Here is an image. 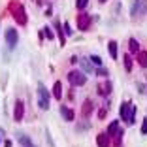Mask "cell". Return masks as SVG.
Returning a JSON list of instances; mask_svg holds the SVG:
<instances>
[{"label":"cell","mask_w":147,"mask_h":147,"mask_svg":"<svg viewBox=\"0 0 147 147\" xmlns=\"http://www.w3.org/2000/svg\"><path fill=\"white\" fill-rule=\"evenodd\" d=\"M109 92H111V83H109V81L100 83V85H98V94L100 96H108Z\"/></svg>","instance_id":"cell-10"},{"label":"cell","mask_w":147,"mask_h":147,"mask_svg":"<svg viewBox=\"0 0 147 147\" xmlns=\"http://www.w3.org/2000/svg\"><path fill=\"white\" fill-rule=\"evenodd\" d=\"M117 132H119V123H117V121H113L111 125L108 126V132H106V134H108L109 138H113V136H117Z\"/></svg>","instance_id":"cell-13"},{"label":"cell","mask_w":147,"mask_h":147,"mask_svg":"<svg viewBox=\"0 0 147 147\" xmlns=\"http://www.w3.org/2000/svg\"><path fill=\"white\" fill-rule=\"evenodd\" d=\"M108 49H109L111 59H117V42H115V40H111V42L108 43Z\"/></svg>","instance_id":"cell-16"},{"label":"cell","mask_w":147,"mask_h":147,"mask_svg":"<svg viewBox=\"0 0 147 147\" xmlns=\"http://www.w3.org/2000/svg\"><path fill=\"white\" fill-rule=\"evenodd\" d=\"M96 145H98V147H109V136L106 134V132L98 134V136H96Z\"/></svg>","instance_id":"cell-9"},{"label":"cell","mask_w":147,"mask_h":147,"mask_svg":"<svg viewBox=\"0 0 147 147\" xmlns=\"http://www.w3.org/2000/svg\"><path fill=\"white\" fill-rule=\"evenodd\" d=\"M23 115H25V104H23L21 100H17L15 102V108H13V121L15 123L23 121Z\"/></svg>","instance_id":"cell-7"},{"label":"cell","mask_w":147,"mask_h":147,"mask_svg":"<svg viewBox=\"0 0 147 147\" xmlns=\"http://www.w3.org/2000/svg\"><path fill=\"white\" fill-rule=\"evenodd\" d=\"M138 11H140V0H136L134 4H132V8H130V15H138Z\"/></svg>","instance_id":"cell-21"},{"label":"cell","mask_w":147,"mask_h":147,"mask_svg":"<svg viewBox=\"0 0 147 147\" xmlns=\"http://www.w3.org/2000/svg\"><path fill=\"white\" fill-rule=\"evenodd\" d=\"M89 61H91L92 64H96V66H100V64H102V59H100L98 55H91V57H89Z\"/></svg>","instance_id":"cell-23"},{"label":"cell","mask_w":147,"mask_h":147,"mask_svg":"<svg viewBox=\"0 0 147 147\" xmlns=\"http://www.w3.org/2000/svg\"><path fill=\"white\" fill-rule=\"evenodd\" d=\"M61 115L64 117V121H68V123L74 121V111L70 108H66V106H61Z\"/></svg>","instance_id":"cell-11"},{"label":"cell","mask_w":147,"mask_h":147,"mask_svg":"<svg viewBox=\"0 0 147 147\" xmlns=\"http://www.w3.org/2000/svg\"><path fill=\"white\" fill-rule=\"evenodd\" d=\"M38 106L42 109H49V92L43 87V83L38 85Z\"/></svg>","instance_id":"cell-2"},{"label":"cell","mask_w":147,"mask_h":147,"mask_svg":"<svg viewBox=\"0 0 147 147\" xmlns=\"http://www.w3.org/2000/svg\"><path fill=\"white\" fill-rule=\"evenodd\" d=\"M62 28H64V34H74V30H72V28H70V25H68V23H64V25H62Z\"/></svg>","instance_id":"cell-25"},{"label":"cell","mask_w":147,"mask_h":147,"mask_svg":"<svg viewBox=\"0 0 147 147\" xmlns=\"http://www.w3.org/2000/svg\"><path fill=\"white\" fill-rule=\"evenodd\" d=\"M68 81L72 83L74 87H81V85H85L87 78H85V74L79 72V70H72V72L68 74Z\"/></svg>","instance_id":"cell-3"},{"label":"cell","mask_w":147,"mask_h":147,"mask_svg":"<svg viewBox=\"0 0 147 147\" xmlns=\"http://www.w3.org/2000/svg\"><path fill=\"white\" fill-rule=\"evenodd\" d=\"M55 28H57V36H59V40H61V45H64V43H66V38H64V32L61 30V23H59V21L55 23Z\"/></svg>","instance_id":"cell-17"},{"label":"cell","mask_w":147,"mask_h":147,"mask_svg":"<svg viewBox=\"0 0 147 147\" xmlns=\"http://www.w3.org/2000/svg\"><path fill=\"white\" fill-rule=\"evenodd\" d=\"M43 34H45V38H47V40H53V32H51V28H47V26H45V28H43Z\"/></svg>","instance_id":"cell-24"},{"label":"cell","mask_w":147,"mask_h":147,"mask_svg":"<svg viewBox=\"0 0 147 147\" xmlns=\"http://www.w3.org/2000/svg\"><path fill=\"white\" fill-rule=\"evenodd\" d=\"M128 51L130 53H138L140 51V43H138V40H136V38H130L128 40Z\"/></svg>","instance_id":"cell-14"},{"label":"cell","mask_w":147,"mask_h":147,"mask_svg":"<svg viewBox=\"0 0 147 147\" xmlns=\"http://www.w3.org/2000/svg\"><path fill=\"white\" fill-rule=\"evenodd\" d=\"M92 109H94V104H92V100H89V98H87L85 102H83V108H81V115H83V117H85V119H87V117H89V115H91V113H92Z\"/></svg>","instance_id":"cell-8"},{"label":"cell","mask_w":147,"mask_h":147,"mask_svg":"<svg viewBox=\"0 0 147 147\" xmlns=\"http://www.w3.org/2000/svg\"><path fill=\"white\" fill-rule=\"evenodd\" d=\"M26 147H34V145H32V143H30V145H26Z\"/></svg>","instance_id":"cell-30"},{"label":"cell","mask_w":147,"mask_h":147,"mask_svg":"<svg viewBox=\"0 0 147 147\" xmlns=\"http://www.w3.org/2000/svg\"><path fill=\"white\" fill-rule=\"evenodd\" d=\"M78 30H89V26H91V15L89 13H79L78 15Z\"/></svg>","instance_id":"cell-6"},{"label":"cell","mask_w":147,"mask_h":147,"mask_svg":"<svg viewBox=\"0 0 147 147\" xmlns=\"http://www.w3.org/2000/svg\"><path fill=\"white\" fill-rule=\"evenodd\" d=\"M79 62H81L85 72H92V62H89V59H83V61H79Z\"/></svg>","instance_id":"cell-20"},{"label":"cell","mask_w":147,"mask_h":147,"mask_svg":"<svg viewBox=\"0 0 147 147\" xmlns=\"http://www.w3.org/2000/svg\"><path fill=\"white\" fill-rule=\"evenodd\" d=\"M17 42H19V34H17V30H15L13 26L6 28V43H8V47H9V49H13L15 45H17Z\"/></svg>","instance_id":"cell-5"},{"label":"cell","mask_w":147,"mask_h":147,"mask_svg":"<svg viewBox=\"0 0 147 147\" xmlns=\"http://www.w3.org/2000/svg\"><path fill=\"white\" fill-rule=\"evenodd\" d=\"M87 4H89V0H76V8L78 9H85Z\"/></svg>","instance_id":"cell-22"},{"label":"cell","mask_w":147,"mask_h":147,"mask_svg":"<svg viewBox=\"0 0 147 147\" xmlns=\"http://www.w3.org/2000/svg\"><path fill=\"white\" fill-rule=\"evenodd\" d=\"M96 74H98L100 78H108V70H104V68H100V70H96Z\"/></svg>","instance_id":"cell-26"},{"label":"cell","mask_w":147,"mask_h":147,"mask_svg":"<svg viewBox=\"0 0 147 147\" xmlns=\"http://www.w3.org/2000/svg\"><path fill=\"white\" fill-rule=\"evenodd\" d=\"M123 62H125V70L126 72H132V57H130L128 53L123 57Z\"/></svg>","instance_id":"cell-18"},{"label":"cell","mask_w":147,"mask_h":147,"mask_svg":"<svg viewBox=\"0 0 147 147\" xmlns=\"http://www.w3.org/2000/svg\"><path fill=\"white\" fill-rule=\"evenodd\" d=\"M119 113H121V119H123V121H126L128 125H134V119H136V106L132 104V102H125V104H121Z\"/></svg>","instance_id":"cell-1"},{"label":"cell","mask_w":147,"mask_h":147,"mask_svg":"<svg viewBox=\"0 0 147 147\" xmlns=\"http://www.w3.org/2000/svg\"><path fill=\"white\" fill-rule=\"evenodd\" d=\"M138 64L142 68L147 66V51H138Z\"/></svg>","instance_id":"cell-15"},{"label":"cell","mask_w":147,"mask_h":147,"mask_svg":"<svg viewBox=\"0 0 147 147\" xmlns=\"http://www.w3.org/2000/svg\"><path fill=\"white\" fill-rule=\"evenodd\" d=\"M142 134H147V117L143 119V123H142Z\"/></svg>","instance_id":"cell-27"},{"label":"cell","mask_w":147,"mask_h":147,"mask_svg":"<svg viewBox=\"0 0 147 147\" xmlns=\"http://www.w3.org/2000/svg\"><path fill=\"white\" fill-rule=\"evenodd\" d=\"M98 2H100V4H104V2H106V0H98Z\"/></svg>","instance_id":"cell-29"},{"label":"cell","mask_w":147,"mask_h":147,"mask_svg":"<svg viewBox=\"0 0 147 147\" xmlns=\"http://www.w3.org/2000/svg\"><path fill=\"white\" fill-rule=\"evenodd\" d=\"M53 96H55L57 100L62 98V83L61 81H55V85H53Z\"/></svg>","instance_id":"cell-12"},{"label":"cell","mask_w":147,"mask_h":147,"mask_svg":"<svg viewBox=\"0 0 147 147\" xmlns=\"http://www.w3.org/2000/svg\"><path fill=\"white\" fill-rule=\"evenodd\" d=\"M17 140H19V143H21L23 147H26V145H30V138H26L25 134H17Z\"/></svg>","instance_id":"cell-19"},{"label":"cell","mask_w":147,"mask_h":147,"mask_svg":"<svg viewBox=\"0 0 147 147\" xmlns=\"http://www.w3.org/2000/svg\"><path fill=\"white\" fill-rule=\"evenodd\" d=\"M13 19H15V23L21 26L26 25V11H25V6L17 4L15 8H13Z\"/></svg>","instance_id":"cell-4"},{"label":"cell","mask_w":147,"mask_h":147,"mask_svg":"<svg viewBox=\"0 0 147 147\" xmlns=\"http://www.w3.org/2000/svg\"><path fill=\"white\" fill-rule=\"evenodd\" d=\"M106 113H108V109H100V111H98V117H100V119H104V117H106Z\"/></svg>","instance_id":"cell-28"}]
</instances>
